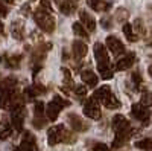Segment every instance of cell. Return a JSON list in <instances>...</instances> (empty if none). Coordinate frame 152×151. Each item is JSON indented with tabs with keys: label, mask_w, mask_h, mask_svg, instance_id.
I'll return each mask as SVG.
<instances>
[{
	"label": "cell",
	"mask_w": 152,
	"mask_h": 151,
	"mask_svg": "<svg viewBox=\"0 0 152 151\" xmlns=\"http://www.w3.org/2000/svg\"><path fill=\"white\" fill-rule=\"evenodd\" d=\"M47 142L50 147H53L59 142H66V144H75L76 142V136L69 131L62 124H58L55 127H50L47 131Z\"/></svg>",
	"instance_id": "1"
},
{
	"label": "cell",
	"mask_w": 152,
	"mask_h": 151,
	"mask_svg": "<svg viewBox=\"0 0 152 151\" xmlns=\"http://www.w3.org/2000/svg\"><path fill=\"white\" fill-rule=\"evenodd\" d=\"M94 57H96V63H97V70L100 73V77L104 80H111L113 78V70L110 69V57L105 50V46L102 43H96L94 47Z\"/></svg>",
	"instance_id": "2"
},
{
	"label": "cell",
	"mask_w": 152,
	"mask_h": 151,
	"mask_svg": "<svg viewBox=\"0 0 152 151\" xmlns=\"http://www.w3.org/2000/svg\"><path fill=\"white\" fill-rule=\"evenodd\" d=\"M99 102H102L107 108L110 110H116V108H120V101L116 98V95H114L111 92V89L108 85H104V87H99V89L94 90V96Z\"/></svg>",
	"instance_id": "3"
},
{
	"label": "cell",
	"mask_w": 152,
	"mask_h": 151,
	"mask_svg": "<svg viewBox=\"0 0 152 151\" xmlns=\"http://www.w3.org/2000/svg\"><path fill=\"white\" fill-rule=\"evenodd\" d=\"M32 15H34V20L37 23V26L41 31L49 32V34L55 31V18L52 17V14H50L49 11H46L43 8H37Z\"/></svg>",
	"instance_id": "4"
},
{
	"label": "cell",
	"mask_w": 152,
	"mask_h": 151,
	"mask_svg": "<svg viewBox=\"0 0 152 151\" xmlns=\"http://www.w3.org/2000/svg\"><path fill=\"white\" fill-rule=\"evenodd\" d=\"M66 107H70V101L69 99H64V98H61V96H55L50 102L46 105V116L49 121H56V118L59 116V113L62 108H66Z\"/></svg>",
	"instance_id": "5"
},
{
	"label": "cell",
	"mask_w": 152,
	"mask_h": 151,
	"mask_svg": "<svg viewBox=\"0 0 152 151\" xmlns=\"http://www.w3.org/2000/svg\"><path fill=\"white\" fill-rule=\"evenodd\" d=\"M14 90H17L14 78H8L0 82V108H8L11 93Z\"/></svg>",
	"instance_id": "6"
},
{
	"label": "cell",
	"mask_w": 152,
	"mask_h": 151,
	"mask_svg": "<svg viewBox=\"0 0 152 151\" xmlns=\"http://www.w3.org/2000/svg\"><path fill=\"white\" fill-rule=\"evenodd\" d=\"M84 115L87 118H90V119H100V116H102V111H100V105H99V101L96 98H90V99H87L85 102H84Z\"/></svg>",
	"instance_id": "7"
},
{
	"label": "cell",
	"mask_w": 152,
	"mask_h": 151,
	"mask_svg": "<svg viewBox=\"0 0 152 151\" xmlns=\"http://www.w3.org/2000/svg\"><path fill=\"white\" fill-rule=\"evenodd\" d=\"M24 116H26V108H24V105L12 107V108H11V125H12L15 130L21 131V130H23Z\"/></svg>",
	"instance_id": "8"
},
{
	"label": "cell",
	"mask_w": 152,
	"mask_h": 151,
	"mask_svg": "<svg viewBox=\"0 0 152 151\" xmlns=\"http://www.w3.org/2000/svg\"><path fill=\"white\" fill-rule=\"evenodd\" d=\"M131 115H132L137 121H140L142 124H145V125L149 124V115H151V113H149V107H146V105L142 104V102L132 105Z\"/></svg>",
	"instance_id": "9"
},
{
	"label": "cell",
	"mask_w": 152,
	"mask_h": 151,
	"mask_svg": "<svg viewBox=\"0 0 152 151\" xmlns=\"http://www.w3.org/2000/svg\"><path fill=\"white\" fill-rule=\"evenodd\" d=\"M107 49L110 50L113 55H116V57L125 54V46H123V43L117 38V37H114V35L107 37Z\"/></svg>",
	"instance_id": "10"
},
{
	"label": "cell",
	"mask_w": 152,
	"mask_h": 151,
	"mask_svg": "<svg viewBox=\"0 0 152 151\" xmlns=\"http://www.w3.org/2000/svg\"><path fill=\"white\" fill-rule=\"evenodd\" d=\"M79 23L84 26V29L87 32H94V29H96V20H94V17L90 14V12H87L85 9L79 11Z\"/></svg>",
	"instance_id": "11"
},
{
	"label": "cell",
	"mask_w": 152,
	"mask_h": 151,
	"mask_svg": "<svg viewBox=\"0 0 152 151\" xmlns=\"http://www.w3.org/2000/svg\"><path fill=\"white\" fill-rule=\"evenodd\" d=\"M52 47V44L50 43H46V44H40L38 47L34 49V52H32V63L34 64H41L43 60L46 58V54H47V50Z\"/></svg>",
	"instance_id": "12"
},
{
	"label": "cell",
	"mask_w": 152,
	"mask_h": 151,
	"mask_svg": "<svg viewBox=\"0 0 152 151\" xmlns=\"http://www.w3.org/2000/svg\"><path fill=\"white\" fill-rule=\"evenodd\" d=\"M20 148L23 151H38L37 148V141H35V136L29 131H24L23 134V139L20 144Z\"/></svg>",
	"instance_id": "13"
},
{
	"label": "cell",
	"mask_w": 152,
	"mask_h": 151,
	"mask_svg": "<svg viewBox=\"0 0 152 151\" xmlns=\"http://www.w3.org/2000/svg\"><path fill=\"white\" fill-rule=\"evenodd\" d=\"M69 124L75 131H87L88 130V124L84 119H81V116L75 115V113L69 115Z\"/></svg>",
	"instance_id": "14"
},
{
	"label": "cell",
	"mask_w": 152,
	"mask_h": 151,
	"mask_svg": "<svg viewBox=\"0 0 152 151\" xmlns=\"http://www.w3.org/2000/svg\"><path fill=\"white\" fill-rule=\"evenodd\" d=\"M0 63H2L5 67L15 70V69L20 67L21 57L20 55H2V57H0Z\"/></svg>",
	"instance_id": "15"
},
{
	"label": "cell",
	"mask_w": 152,
	"mask_h": 151,
	"mask_svg": "<svg viewBox=\"0 0 152 151\" xmlns=\"http://www.w3.org/2000/svg\"><path fill=\"white\" fill-rule=\"evenodd\" d=\"M9 31H11V35L14 37L15 40H23L24 38V24H23V21L14 20L11 23Z\"/></svg>",
	"instance_id": "16"
},
{
	"label": "cell",
	"mask_w": 152,
	"mask_h": 151,
	"mask_svg": "<svg viewBox=\"0 0 152 151\" xmlns=\"http://www.w3.org/2000/svg\"><path fill=\"white\" fill-rule=\"evenodd\" d=\"M134 63H135V55L131 52V54H128V55H125L123 58L117 60V63H116V70H126V69H129Z\"/></svg>",
	"instance_id": "17"
},
{
	"label": "cell",
	"mask_w": 152,
	"mask_h": 151,
	"mask_svg": "<svg viewBox=\"0 0 152 151\" xmlns=\"http://www.w3.org/2000/svg\"><path fill=\"white\" fill-rule=\"evenodd\" d=\"M46 92V89L43 85H40V84H34V85H31V87H28L26 90H24V98H26L28 101H31V99H34V98H37V96H40V95H43Z\"/></svg>",
	"instance_id": "18"
},
{
	"label": "cell",
	"mask_w": 152,
	"mask_h": 151,
	"mask_svg": "<svg viewBox=\"0 0 152 151\" xmlns=\"http://www.w3.org/2000/svg\"><path fill=\"white\" fill-rule=\"evenodd\" d=\"M87 5L96 12H105L111 6L108 0H87Z\"/></svg>",
	"instance_id": "19"
},
{
	"label": "cell",
	"mask_w": 152,
	"mask_h": 151,
	"mask_svg": "<svg viewBox=\"0 0 152 151\" xmlns=\"http://www.w3.org/2000/svg\"><path fill=\"white\" fill-rule=\"evenodd\" d=\"M81 80H82L87 85H90V87H96L97 82H99L97 75H96L93 70H82V72H81Z\"/></svg>",
	"instance_id": "20"
},
{
	"label": "cell",
	"mask_w": 152,
	"mask_h": 151,
	"mask_svg": "<svg viewBox=\"0 0 152 151\" xmlns=\"http://www.w3.org/2000/svg\"><path fill=\"white\" fill-rule=\"evenodd\" d=\"M87 52H88V47H87V44H85L84 41L76 40V41L73 43V55H75L76 60L84 58V57L87 55Z\"/></svg>",
	"instance_id": "21"
},
{
	"label": "cell",
	"mask_w": 152,
	"mask_h": 151,
	"mask_svg": "<svg viewBox=\"0 0 152 151\" xmlns=\"http://www.w3.org/2000/svg\"><path fill=\"white\" fill-rule=\"evenodd\" d=\"M76 9H78V5L73 0H64V2L59 3V11L66 15H72Z\"/></svg>",
	"instance_id": "22"
},
{
	"label": "cell",
	"mask_w": 152,
	"mask_h": 151,
	"mask_svg": "<svg viewBox=\"0 0 152 151\" xmlns=\"http://www.w3.org/2000/svg\"><path fill=\"white\" fill-rule=\"evenodd\" d=\"M12 134V125L8 121L0 122V141H6L8 137Z\"/></svg>",
	"instance_id": "23"
},
{
	"label": "cell",
	"mask_w": 152,
	"mask_h": 151,
	"mask_svg": "<svg viewBox=\"0 0 152 151\" xmlns=\"http://www.w3.org/2000/svg\"><path fill=\"white\" fill-rule=\"evenodd\" d=\"M123 34H125L126 38H128V41H131V43H135V41H137V35L134 34L132 24L125 23V24H123Z\"/></svg>",
	"instance_id": "24"
},
{
	"label": "cell",
	"mask_w": 152,
	"mask_h": 151,
	"mask_svg": "<svg viewBox=\"0 0 152 151\" xmlns=\"http://www.w3.org/2000/svg\"><path fill=\"white\" fill-rule=\"evenodd\" d=\"M72 28H73V32L78 35V37H81V38H88V32L84 29V26H82L79 21L73 23V24H72Z\"/></svg>",
	"instance_id": "25"
},
{
	"label": "cell",
	"mask_w": 152,
	"mask_h": 151,
	"mask_svg": "<svg viewBox=\"0 0 152 151\" xmlns=\"http://www.w3.org/2000/svg\"><path fill=\"white\" fill-rule=\"evenodd\" d=\"M151 145H152V142H151L149 137H146V139H142V141L135 142V148H138V150H145V151H151Z\"/></svg>",
	"instance_id": "26"
},
{
	"label": "cell",
	"mask_w": 152,
	"mask_h": 151,
	"mask_svg": "<svg viewBox=\"0 0 152 151\" xmlns=\"http://www.w3.org/2000/svg\"><path fill=\"white\" fill-rule=\"evenodd\" d=\"M46 122H47V119L44 118V116H34V121H32V124H34V127L35 128H43L44 125H46Z\"/></svg>",
	"instance_id": "27"
},
{
	"label": "cell",
	"mask_w": 152,
	"mask_h": 151,
	"mask_svg": "<svg viewBox=\"0 0 152 151\" xmlns=\"http://www.w3.org/2000/svg\"><path fill=\"white\" fill-rule=\"evenodd\" d=\"M128 17H129V14H128V11H126V9H123V8L117 9V15H116L117 21H120V23H125Z\"/></svg>",
	"instance_id": "28"
},
{
	"label": "cell",
	"mask_w": 152,
	"mask_h": 151,
	"mask_svg": "<svg viewBox=\"0 0 152 151\" xmlns=\"http://www.w3.org/2000/svg\"><path fill=\"white\" fill-rule=\"evenodd\" d=\"M34 115L35 116H44V104L43 102H35V107H34Z\"/></svg>",
	"instance_id": "29"
},
{
	"label": "cell",
	"mask_w": 152,
	"mask_h": 151,
	"mask_svg": "<svg viewBox=\"0 0 152 151\" xmlns=\"http://www.w3.org/2000/svg\"><path fill=\"white\" fill-rule=\"evenodd\" d=\"M131 80H132V82H134V85H135V89H140V87H142V77H140V73L134 72V73L131 75Z\"/></svg>",
	"instance_id": "30"
},
{
	"label": "cell",
	"mask_w": 152,
	"mask_h": 151,
	"mask_svg": "<svg viewBox=\"0 0 152 151\" xmlns=\"http://www.w3.org/2000/svg\"><path fill=\"white\" fill-rule=\"evenodd\" d=\"M73 90H75V93H76L78 98H84L87 95V87H84V85H75Z\"/></svg>",
	"instance_id": "31"
},
{
	"label": "cell",
	"mask_w": 152,
	"mask_h": 151,
	"mask_svg": "<svg viewBox=\"0 0 152 151\" xmlns=\"http://www.w3.org/2000/svg\"><path fill=\"white\" fill-rule=\"evenodd\" d=\"M100 24H102V28L104 29H111L113 28V23H111V18L108 15H105L102 20H100Z\"/></svg>",
	"instance_id": "32"
},
{
	"label": "cell",
	"mask_w": 152,
	"mask_h": 151,
	"mask_svg": "<svg viewBox=\"0 0 152 151\" xmlns=\"http://www.w3.org/2000/svg\"><path fill=\"white\" fill-rule=\"evenodd\" d=\"M40 8H43V9H46V11H49V12H52V5H50V0H41L40 2Z\"/></svg>",
	"instance_id": "33"
},
{
	"label": "cell",
	"mask_w": 152,
	"mask_h": 151,
	"mask_svg": "<svg viewBox=\"0 0 152 151\" xmlns=\"http://www.w3.org/2000/svg\"><path fill=\"white\" fill-rule=\"evenodd\" d=\"M142 104H145L146 107H149V104H151V95H149V92H145V93H143V96H142Z\"/></svg>",
	"instance_id": "34"
},
{
	"label": "cell",
	"mask_w": 152,
	"mask_h": 151,
	"mask_svg": "<svg viewBox=\"0 0 152 151\" xmlns=\"http://www.w3.org/2000/svg\"><path fill=\"white\" fill-rule=\"evenodd\" d=\"M93 151H110V148L105 144H96L93 147Z\"/></svg>",
	"instance_id": "35"
},
{
	"label": "cell",
	"mask_w": 152,
	"mask_h": 151,
	"mask_svg": "<svg viewBox=\"0 0 152 151\" xmlns=\"http://www.w3.org/2000/svg\"><path fill=\"white\" fill-rule=\"evenodd\" d=\"M0 15H2V17L8 15V8H6L5 2H2V0H0Z\"/></svg>",
	"instance_id": "36"
},
{
	"label": "cell",
	"mask_w": 152,
	"mask_h": 151,
	"mask_svg": "<svg viewBox=\"0 0 152 151\" xmlns=\"http://www.w3.org/2000/svg\"><path fill=\"white\" fill-rule=\"evenodd\" d=\"M23 12H24V15H28V12H29V6H23Z\"/></svg>",
	"instance_id": "37"
},
{
	"label": "cell",
	"mask_w": 152,
	"mask_h": 151,
	"mask_svg": "<svg viewBox=\"0 0 152 151\" xmlns=\"http://www.w3.org/2000/svg\"><path fill=\"white\" fill-rule=\"evenodd\" d=\"M0 34H5V28H3V23L0 20Z\"/></svg>",
	"instance_id": "38"
},
{
	"label": "cell",
	"mask_w": 152,
	"mask_h": 151,
	"mask_svg": "<svg viewBox=\"0 0 152 151\" xmlns=\"http://www.w3.org/2000/svg\"><path fill=\"white\" fill-rule=\"evenodd\" d=\"M6 2H8V3H11V5H12V3H15V0H6Z\"/></svg>",
	"instance_id": "39"
},
{
	"label": "cell",
	"mask_w": 152,
	"mask_h": 151,
	"mask_svg": "<svg viewBox=\"0 0 152 151\" xmlns=\"http://www.w3.org/2000/svg\"><path fill=\"white\" fill-rule=\"evenodd\" d=\"M15 151H23V150H21L20 147H17V148H15Z\"/></svg>",
	"instance_id": "40"
}]
</instances>
